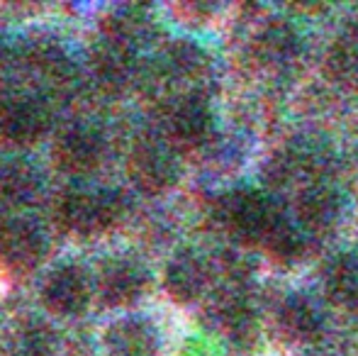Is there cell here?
Here are the masks:
<instances>
[{"mask_svg": "<svg viewBox=\"0 0 358 356\" xmlns=\"http://www.w3.org/2000/svg\"><path fill=\"white\" fill-rule=\"evenodd\" d=\"M17 62H20L17 52H15L5 39H0V81H3V78L8 76L15 66H17Z\"/></svg>", "mask_w": 358, "mask_h": 356, "instance_id": "25", "label": "cell"}, {"mask_svg": "<svg viewBox=\"0 0 358 356\" xmlns=\"http://www.w3.org/2000/svg\"><path fill=\"white\" fill-rule=\"evenodd\" d=\"M44 195V173L22 157L0 162V205L29 208Z\"/></svg>", "mask_w": 358, "mask_h": 356, "instance_id": "12", "label": "cell"}, {"mask_svg": "<svg viewBox=\"0 0 358 356\" xmlns=\"http://www.w3.org/2000/svg\"><path fill=\"white\" fill-rule=\"evenodd\" d=\"M124 213V200L108 188H69L57 203V220L66 232L95 237L110 229Z\"/></svg>", "mask_w": 358, "mask_h": 356, "instance_id": "1", "label": "cell"}, {"mask_svg": "<svg viewBox=\"0 0 358 356\" xmlns=\"http://www.w3.org/2000/svg\"><path fill=\"white\" fill-rule=\"evenodd\" d=\"M213 132V113L200 95L178 98L166 113V134L180 147H198Z\"/></svg>", "mask_w": 358, "mask_h": 356, "instance_id": "10", "label": "cell"}, {"mask_svg": "<svg viewBox=\"0 0 358 356\" xmlns=\"http://www.w3.org/2000/svg\"><path fill=\"white\" fill-rule=\"evenodd\" d=\"M90 73L105 93H122L137 76L134 49L103 37L90 54Z\"/></svg>", "mask_w": 358, "mask_h": 356, "instance_id": "11", "label": "cell"}, {"mask_svg": "<svg viewBox=\"0 0 358 356\" xmlns=\"http://www.w3.org/2000/svg\"><path fill=\"white\" fill-rule=\"evenodd\" d=\"M108 157V137L93 122H71L59 132L52 159L69 176H90Z\"/></svg>", "mask_w": 358, "mask_h": 356, "instance_id": "3", "label": "cell"}, {"mask_svg": "<svg viewBox=\"0 0 358 356\" xmlns=\"http://www.w3.org/2000/svg\"><path fill=\"white\" fill-rule=\"evenodd\" d=\"M159 71L169 81L193 83L208 73V57L195 44L178 42L164 52V57L159 62Z\"/></svg>", "mask_w": 358, "mask_h": 356, "instance_id": "18", "label": "cell"}, {"mask_svg": "<svg viewBox=\"0 0 358 356\" xmlns=\"http://www.w3.org/2000/svg\"><path fill=\"white\" fill-rule=\"evenodd\" d=\"M278 218V210L271 200L256 190H231L220 200L222 225L244 242H264Z\"/></svg>", "mask_w": 358, "mask_h": 356, "instance_id": "5", "label": "cell"}, {"mask_svg": "<svg viewBox=\"0 0 358 356\" xmlns=\"http://www.w3.org/2000/svg\"><path fill=\"white\" fill-rule=\"evenodd\" d=\"M210 269L205 259L195 252H180L166 266V290L178 303H193L208 288Z\"/></svg>", "mask_w": 358, "mask_h": 356, "instance_id": "14", "label": "cell"}, {"mask_svg": "<svg viewBox=\"0 0 358 356\" xmlns=\"http://www.w3.org/2000/svg\"><path fill=\"white\" fill-rule=\"evenodd\" d=\"M54 115L39 93L15 90L0 98V137L15 147H32L52 129Z\"/></svg>", "mask_w": 358, "mask_h": 356, "instance_id": "2", "label": "cell"}, {"mask_svg": "<svg viewBox=\"0 0 358 356\" xmlns=\"http://www.w3.org/2000/svg\"><path fill=\"white\" fill-rule=\"evenodd\" d=\"M149 285V273L134 259H108L93 278L98 298L108 308H124L137 303Z\"/></svg>", "mask_w": 358, "mask_h": 356, "instance_id": "9", "label": "cell"}, {"mask_svg": "<svg viewBox=\"0 0 358 356\" xmlns=\"http://www.w3.org/2000/svg\"><path fill=\"white\" fill-rule=\"evenodd\" d=\"M217 322L222 332L229 334L234 342H249L256 334V320L251 308L241 298H224L217 305Z\"/></svg>", "mask_w": 358, "mask_h": 356, "instance_id": "23", "label": "cell"}, {"mask_svg": "<svg viewBox=\"0 0 358 356\" xmlns=\"http://www.w3.org/2000/svg\"><path fill=\"white\" fill-rule=\"evenodd\" d=\"M324 290L336 305H351L358 303V259L341 254L334 257L324 269Z\"/></svg>", "mask_w": 358, "mask_h": 356, "instance_id": "21", "label": "cell"}, {"mask_svg": "<svg viewBox=\"0 0 358 356\" xmlns=\"http://www.w3.org/2000/svg\"><path fill=\"white\" fill-rule=\"evenodd\" d=\"M341 215V198L329 185H310L297 200V220L310 234H327Z\"/></svg>", "mask_w": 358, "mask_h": 356, "instance_id": "15", "label": "cell"}, {"mask_svg": "<svg viewBox=\"0 0 358 356\" xmlns=\"http://www.w3.org/2000/svg\"><path fill=\"white\" fill-rule=\"evenodd\" d=\"M129 180L146 195H159L178 180V162L169 144L144 139L134 144L127 159Z\"/></svg>", "mask_w": 358, "mask_h": 356, "instance_id": "7", "label": "cell"}, {"mask_svg": "<svg viewBox=\"0 0 358 356\" xmlns=\"http://www.w3.org/2000/svg\"><path fill=\"white\" fill-rule=\"evenodd\" d=\"M146 34H149V17L137 5L113 10L103 22V37L129 49H137V44L144 42Z\"/></svg>", "mask_w": 358, "mask_h": 356, "instance_id": "20", "label": "cell"}, {"mask_svg": "<svg viewBox=\"0 0 358 356\" xmlns=\"http://www.w3.org/2000/svg\"><path fill=\"white\" fill-rule=\"evenodd\" d=\"M254 52L264 64H273V66H285L300 54V34L285 22L273 20L259 32L254 42Z\"/></svg>", "mask_w": 358, "mask_h": 356, "instance_id": "17", "label": "cell"}, {"mask_svg": "<svg viewBox=\"0 0 358 356\" xmlns=\"http://www.w3.org/2000/svg\"><path fill=\"white\" fill-rule=\"evenodd\" d=\"M302 234L297 232L292 225H287L283 218L275 220V225L268 229V234L264 237V244L268 247V252L280 262H290L302 254Z\"/></svg>", "mask_w": 358, "mask_h": 356, "instance_id": "24", "label": "cell"}, {"mask_svg": "<svg viewBox=\"0 0 358 356\" xmlns=\"http://www.w3.org/2000/svg\"><path fill=\"white\" fill-rule=\"evenodd\" d=\"M93 276L80 264H62L49 271L39 288V298L47 313L64 320L80 318L93 303Z\"/></svg>", "mask_w": 358, "mask_h": 356, "instance_id": "4", "label": "cell"}, {"mask_svg": "<svg viewBox=\"0 0 358 356\" xmlns=\"http://www.w3.org/2000/svg\"><path fill=\"white\" fill-rule=\"evenodd\" d=\"M315 356H341V354H334V352H322V354H315Z\"/></svg>", "mask_w": 358, "mask_h": 356, "instance_id": "26", "label": "cell"}, {"mask_svg": "<svg viewBox=\"0 0 358 356\" xmlns=\"http://www.w3.org/2000/svg\"><path fill=\"white\" fill-rule=\"evenodd\" d=\"M49 234L32 218L0 220V259L15 271H32L47 259Z\"/></svg>", "mask_w": 358, "mask_h": 356, "instance_id": "6", "label": "cell"}, {"mask_svg": "<svg viewBox=\"0 0 358 356\" xmlns=\"http://www.w3.org/2000/svg\"><path fill=\"white\" fill-rule=\"evenodd\" d=\"M280 329L295 342H307L315 339L322 332V318L317 308L302 295H290L278 310Z\"/></svg>", "mask_w": 358, "mask_h": 356, "instance_id": "19", "label": "cell"}, {"mask_svg": "<svg viewBox=\"0 0 358 356\" xmlns=\"http://www.w3.org/2000/svg\"><path fill=\"white\" fill-rule=\"evenodd\" d=\"M105 352L110 356H156L159 332L146 318H120L103 332Z\"/></svg>", "mask_w": 358, "mask_h": 356, "instance_id": "13", "label": "cell"}, {"mask_svg": "<svg viewBox=\"0 0 358 356\" xmlns=\"http://www.w3.org/2000/svg\"><path fill=\"white\" fill-rule=\"evenodd\" d=\"M22 64L54 95L71 90L76 78H78V69H76L71 54L59 42H52V39H34V42H29L22 54Z\"/></svg>", "mask_w": 358, "mask_h": 356, "instance_id": "8", "label": "cell"}, {"mask_svg": "<svg viewBox=\"0 0 358 356\" xmlns=\"http://www.w3.org/2000/svg\"><path fill=\"white\" fill-rule=\"evenodd\" d=\"M59 334L49 322L27 318L10 332L8 356H57Z\"/></svg>", "mask_w": 358, "mask_h": 356, "instance_id": "16", "label": "cell"}, {"mask_svg": "<svg viewBox=\"0 0 358 356\" xmlns=\"http://www.w3.org/2000/svg\"><path fill=\"white\" fill-rule=\"evenodd\" d=\"M327 69L339 81L358 78V24L346 27L327 54Z\"/></svg>", "mask_w": 358, "mask_h": 356, "instance_id": "22", "label": "cell"}]
</instances>
